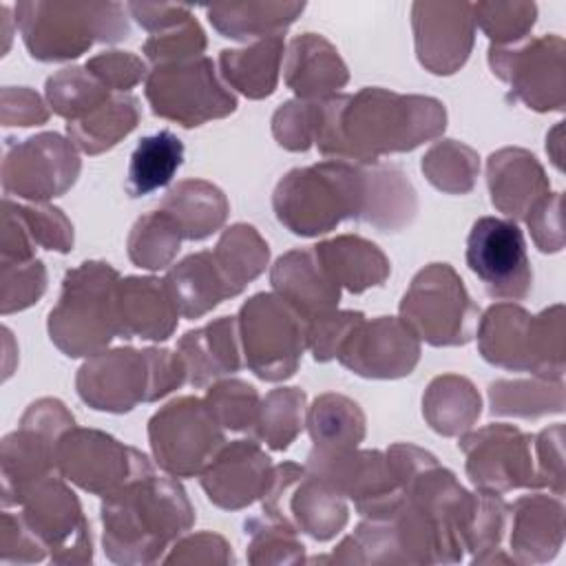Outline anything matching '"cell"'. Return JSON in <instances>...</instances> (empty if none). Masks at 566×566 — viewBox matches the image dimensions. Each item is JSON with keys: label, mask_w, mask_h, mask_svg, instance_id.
I'll list each match as a JSON object with an SVG mask.
<instances>
[{"label": "cell", "mask_w": 566, "mask_h": 566, "mask_svg": "<svg viewBox=\"0 0 566 566\" xmlns=\"http://www.w3.org/2000/svg\"><path fill=\"white\" fill-rule=\"evenodd\" d=\"M360 312H327L307 323V347L314 354V360L325 363L338 356L343 343L352 329L363 321Z\"/></svg>", "instance_id": "f907efd6"}, {"label": "cell", "mask_w": 566, "mask_h": 566, "mask_svg": "<svg viewBox=\"0 0 566 566\" xmlns=\"http://www.w3.org/2000/svg\"><path fill=\"white\" fill-rule=\"evenodd\" d=\"M486 179L491 203L511 219H524L548 192L539 161L522 148H502L489 157Z\"/></svg>", "instance_id": "cb8c5ba5"}, {"label": "cell", "mask_w": 566, "mask_h": 566, "mask_svg": "<svg viewBox=\"0 0 566 566\" xmlns=\"http://www.w3.org/2000/svg\"><path fill=\"white\" fill-rule=\"evenodd\" d=\"M192 522L184 489L157 475L146 458L119 489L104 495V551L117 564H150Z\"/></svg>", "instance_id": "7a4b0ae2"}, {"label": "cell", "mask_w": 566, "mask_h": 566, "mask_svg": "<svg viewBox=\"0 0 566 566\" xmlns=\"http://www.w3.org/2000/svg\"><path fill=\"white\" fill-rule=\"evenodd\" d=\"M179 316L199 318L239 292L226 279L212 252H197L177 263L164 279Z\"/></svg>", "instance_id": "f1b7e54d"}, {"label": "cell", "mask_w": 566, "mask_h": 566, "mask_svg": "<svg viewBox=\"0 0 566 566\" xmlns=\"http://www.w3.org/2000/svg\"><path fill=\"white\" fill-rule=\"evenodd\" d=\"M18 504H22V522L46 548H51L55 562L91 559L88 524L77 497L60 480L51 475L42 478L18 500Z\"/></svg>", "instance_id": "ac0fdd59"}, {"label": "cell", "mask_w": 566, "mask_h": 566, "mask_svg": "<svg viewBox=\"0 0 566 566\" xmlns=\"http://www.w3.org/2000/svg\"><path fill=\"white\" fill-rule=\"evenodd\" d=\"M181 239L177 221L168 212L155 210L135 221L128 237V256L139 268L159 270L172 261Z\"/></svg>", "instance_id": "b9f144b4"}, {"label": "cell", "mask_w": 566, "mask_h": 566, "mask_svg": "<svg viewBox=\"0 0 566 566\" xmlns=\"http://www.w3.org/2000/svg\"><path fill=\"white\" fill-rule=\"evenodd\" d=\"M46 97L53 111L69 122H77L104 104L108 88L88 69H64L46 82Z\"/></svg>", "instance_id": "7bdbcfd3"}, {"label": "cell", "mask_w": 566, "mask_h": 566, "mask_svg": "<svg viewBox=\"0 0 566 566\" xmlns=\"http://www.w3.org/2000/svg\"><path fill=\"white\" fill-rule=\"evenodd\" d=\"M347 69L336 49L316 33L298 35L290 42L285 84L298 99H325L345 86Z\"/></svg>", "instance_id": "83f0119b"}, {"label": "cell", "mask_w": 566, "mask_h": 566, "mask_svg": "<svg viewBox=\"0 0 566 566\" xmlns=\"http://www.w3.org/2000/svg\"><path fill=\"white\" fill-rule=\"evenodd\" d=\"M367 172V201L360 221L376 226L382 232H396L405 228L416 210V192L396 166L378 161L365 164Z\"/></svg>", "instance_id": "4dcf8cb0"}, {"label": "cell", "mask_w": 566, "mask_h": 566, "mask_svg": "<svg viewBox=\"0 0 566 566\" xmlns=\"http://www.w3.org/2000/svg\"><path fill=\"white\" fill-rule=\"evenodd\" d=\"M493 416L537 418L564 411V387L557 380H497L489 387Z\"/></svg>", "instance_id": "f35d334b"}, {"label": "cell", "mask_w": 566, "mask_h": 566, "mask_svg": "<svg viewBox=\"0 0 566 566\" xmlns=\"http://www.w3.org/2000/svg\"><path fill=\"white\" fill-rule=\"evenodd\" d=\"M305 9L301 2H248L210 7L208 18L219 33L234 40L245 38H272L281 35L285 27Z\"/></svg>", "instance_id": "74e56055"}, {"label": "cell", "mask_w": 566, "mask_h": 566, "mask_svg": "<svg viewBox=\"0 0 566 566\" xmlns=\"http://www.w3.org/2000/svg\"><path fill=\"white\" fill-rule=\"evenodd\" d=\"M336 358L343 367L365 378H400L416 367L420 343L402 318L380 316L369 323L363 318Z\"/></svg>", "instance_id": "ffe728a7"}, {"label": "cell", "mask_w": 566, "mask_h": 566, "mask_svg": "<svg viewBox=\"0 0 566 566\" xmlns=\"http://www.w3.org/2000/svg\"><path fill=\"white\" fill-rule=\"evenodd\" d=\"M416 51L431 73H455L473 44L471 4H413Z\"/></svg>", "instance_id": "44dd1931"}, {"label": "cell", "mask_w": 566, "mask_h": 566, "mask_svg": "<svg viewBox=\"0 0 566 566\" xmlns=\"http://www.w3.org/2000/svg\"><path fill=\"white\" fill-rule=\"evenodd\" d=\"M467 455V475L484 493L502 495L526 486L539 489L542 480L533 462V436L511 424H489L460 440Z\"/></svg>", "instance_id": "2e32d148"}, {"label": "cell", "mask_w": 566, "mask_h": 566, "mask_svg": "<svg viewBox=\"0 0 566 566\" xmlns=\"http://www.w3.org/2000/svg\"><path fill=\"white\" fill-rule=\"evenodd\" d=\"M473 22L497 44H515L528 33L535 22V4H471Z\"/></svg>", "instance_id": "bcb514c9"}, {"label": "cell", "mask_w": 566, "mask_h": 566, "mask_svg": "<svg viewBox=\"0 0 566 566\" xmlns=\"http://www.w3.org/2000/svg\"><path fill=\"white\" fill-rule=\"evenodd\" d=\"M467 265L491 298L522 301L531 292L526 241L513 219L480 217L467 239Z\"/></svg>", "instance_id": "5bb4252c"}, {"label": "cell", "mask_w": 566, "mask_h": 566, "mask_svg": "<svg viewBox=\"0 0 566 566\" xmlns=\"http://www.w3.org/2000/svg\"><path fill=\"white\" fill-rule=\"evenodd\" d=\"M139 119L137 99L133 95H113L86 117L66 124V133L77 148L88 155H97L113 148L126 137Z\"/></svg>", "instance_id": "8d00e7d4"}, {"label": "cell", "mask_w": 566, "mask_h": 566, "mask_svg": "<svg viewBox=\"0 0 566 566\" xmlns=\"http://www.w3.org/2000/svg\"><path fill=\"white\" fill-rule=\"evenodd\" d=\"M117 285L108 263L86 261L66 272L60 301L49 312L51 340L66 356H95L119 336Z\"/></svg>", "instance_id": "8992f818"}, {"label": "cell", "mask_w": 566, "mask_h": 566, "mask_svg": "<svg viewBox=\"0 0 566 566\" xmlns=\"http://www.w3.org/2000/svg\"><path fill=\"white\" fill-rule=\"evenodd\" d=\"M444 106L433 97L363 88L356 95L318 99L314 144L325 157L369 164L400 153L444 130Z\"/></svg>", "instance_id": "6da1fadb"}, {"label": "cell", "mask_w": 566, "mask_h": 566, "mask_svg": "<svg viewBox=\"0 0 566 566\" xmlns=\"http://www.w3.org/2000/svg\"><path fill=\"white\" fill-rule=\"evenodd\" d=\"M478 347L491 365L562 382L564 307L553 305L531 316L509 301L491 305L478 325Z\"/></svg>", "instance_id": "277c9868"}, {"label": "cell", "mask_w": 566, "mask_h": 566, "mask_svg": "<svg viewBox=\"0 0 566 566\" xmlns=\"http://www.w3.org/2000/svg\"><path fill=\"white\" fill-rule=\"evenodd\" d=\"M177 354L186 367V380L195 387H206L226 374H234L241 367L239 321L223 316L188 332L179 340Z\"/></svg>", "instance_id": "484cf974"}, {"label": "cell", "mask_w": 566, "mask_h": 566, "mask_svg": "<svg viewBox=\"0 0 566 566\" xmlns=\"http://www.w3.org/2000/svg\"><path fill=\"white\" fill-rule=\"evenodd\" d=\"M161 210L177 221L184 239L201 241L223 226L228 201L217 186L201 179H188L166 195Z\"/></svg>", "instance_id": "1f68e13d"}, {"label": "cell", "mask_w": 566, "mask_h": 566, "mask_svg": "<svg viewBox=\"0 0 566 566\" xmlns=\"http://www.w3.org/2000/svg\"><path fill=\"white\" fill-rule=\"evenodd\" d=\"M307 429L314 449L347 451L356 449L365 436V416L360 407L338 394H323L307 413Z\"/></svg>", "instance_id": "d590c367"}, {"label": "cell", "mask_w": 566, "mask_h": 566, "mask_svg": "<svg viewBox=\"0 0 566 566\" xmlns=\"http://www.w3.org/2000/svg\"><path fill=\"white\" fill-rule=\"evenodd\" d=\"M46 272L40 261H15V279L2 274V312L24 310L44 292Z\"/></svg>", "instance_id": "f5cc1de1"}, {"label": "cell", "mask_w": 566, "mask_h": 566, "mask_svg": "<svg viewBox=\"0 0 566 566\" xmlns=\"http://www.w3.org/2000/svg\"><path fill=\"white\" fill-rule=\"evenodd\" d=\"M86 69L108 88H117V91H126L133 84H137L144 73L146 66L139 57H135L133 53H124V51H106L99 53L95 57H91L86 62Z\"/></svg>", "instance_id": "db71d44e"}, {"label": "cell", "mask_w": 566, "mask_h": 566, "mask_svg": "<svg viewBox=\"0 0 566 566\" xmlns=\"http://www.w3.org/2000/svg\"><path fill=\"white\" fill-rule=\"evenodd\" d=\"M489 64L509 82L515 99L535 111L564 108V40L544 35L506 46L491 44Z\"/></svg>", "instance_id": "9a60e30c"}, {"label": "cell", "mask_w": 566, "mask_h": 566, "mask_svg": "<svg viewBox=\"0 0 566 566\" xmlns=\"http://www.w3.org/2000/svg\"><path fill=\"white\" fill-rule=\"evenodd\" d=\"M184 161V144L170 130H159L144 137L128 164L126 192L130 197H144L164 188Z\"/></svg>", "instance_id": "836d02e7"}, {"label": "cell", "mask_w": 566, "mask_h": 566, "mask_svg": "<svg viewBox=\"0 0 566 566\" xmlns=\"http://www.w3.org/2000/svg\"><path fill=\"white\" fill-rule=\"evenodd\" d=\"M24 44L44 62L82 55L95 40L117 42L128 35L122 4L27 2L15 7Z\"/></svg>", "instance_id": "52a82bcc"}, {"label": "cell", "mask_w": 566, "mask_h": 566, "mask_svg": "<svg viewBox=\"0 0 566 566\" xmlns=\"http://www.w3.org/2000/svg\"><path fill=\"white\" fill-rule=\"evenodd\" d=\"M283 57V38L272 35L254 42L248 49L221 51L219 66L221 75L230 86L241 91L252 99L268 97L279 77V66Z\"/></svg>", "instance_id": "d6a6232c"}, {"label": "cell", "mask_w": 566, "mask_h": 566, "mask_svg": "<svg viewBox=\"0 0 566 566\" xmlns=\"http://www.w3.org/2000/svg\"><path fill=\"white\" fill-rule=\"evenodd\" d=\"M203 49H206V38L197 20H192V15H188L186 20L164 31L153 33V38H148L144 44V53L157 66L201 57Z\"/></svg>", "instance_id": "7dc6e473"}, {"label": "cell", "mask_w": 566, "mask_h": 566, "mask_svg": "<svg viewBox=\"0 0 566 566\" xmlns=\"http://www.w3.org/2000/svg\"><path fill=\"white\" fill-rule=\"evenodd\" d=\"M422 413L433 431L458 436L480 416V396L462 376H438L422 398Z\"/></svg>", "instance_id": "e575fe53"}, {"label": "cell", "mask_w": 566, "mask_h": 566, "mask_svg": "<svg viewBox=\"0 0 566 566\" xmlns=\"http://www.w3.org/2000/svg\"><path fill=\"white\" fill-rule=\"evenodd\" d=\"M144 460V453L108 433L75 427L60 438L55 451L60 473L95 495H108L119 489Z\"/></svg>", "instance_id": "e0dca14e"}, {"label": "cell", "mask_w": 566, "mask_h": 566, "mask_svg": "<svg viewBox=\"0 0 566 566\" xmlns=\"http://www.w3.org/2000/svg\"><path fill=\"white\" fill-rule=\"evenodd\" d=\"M422 172L444 192H469L478 175V155L453 139L436 144L422 157Z\"/></svg>", "instance_id": "ee69618b"}, {"label": "cell", "mask_w": 566, "mask_h": 566, "mask_svg": "<svg viewBox=\"0 0 566 566\" xmlns=\"http://www.w3.org/2000/svg\"><path fill=\"white\" fill-rule=\"evenodd\" d=\"M400 318L429 345H464L473 338L478 307L451 265L431 263L413 276L405 292Z\"/></svg>", "instance_id": "ba28073f"}, {"label": "cell", "mask_w": 566, "mask_h": 566, "mask_svg": "<svg viewBox=\"0 0 566 566\" xmlns=\"http://www.w3.org/2000/svg\"><path fill=\"white\" fill-rule=\"evenodd\" d=\"M276 142L287 150H307L318 130V99H294L283 104L272 119Z\"/></svg>", "instance_id": "681fc988"}, {"label": "cell", "mask_w": 566, "mask_h": 566, "mask_svg": "<svg viewBox=\"0 0 566 566\" xmlns=\"http://www.w3.org/2000/svg\"><path fill=\"white\" fill-rule=\"evenodd\" d=\"M11 208L22 221V226L27 228L33 243H40L46 250H57V252L71 250L73 228L57 208H22L13 203Z\"/></svg>", "instance_id": "816d5d0a"}, {"label": "cell", "mask_w": 566, "mask_h": 566, "mask_svg": "<svg viewBox=\"0 0 566 566\" xmlns=\"http://www.w3.org/2000/svg\"><path fill=\"white\" fill-rule=\"evenodd\" d=\"M314 252L327 274L354 294L374 285H382L391 272L389 261L378 250V245L360 237L345 234L332 241H323L314 245Z\"/></svg>", "instance_id": "f546056e"}, {"label": "cell", "mask_w": 566, "mask_h": 566, "mask_svg": "<svg viewBox=\"0 0 566 566\" xmlns=\"http://www.w3.org/2000/svg\"><path fill=\"white\" fill-rule=\"evenodd\" d=\"M212 254L232 287L241 292L245 283H250L265 270L270 250L252 226L237 223L223 232Z\"/></svg>", "instance_id": "ab89813d"}, {"label": "cell", "mask_w": 566, "mask_h": 566, "mask_svg": "<svg viewBox=\"0 0 566 566\" xmlns=\"http://www.w3.org/2000/svg\"><path fill=\"white\" fill-rule=\"evenodd\" d=\"M73 427V416L60 400H38L24 413L20 429L2 442V500H18L55 467L60 438Z\"/></svg>", "instance_id": "4fadbf2b"}, {"label": "cell", "mask_w": 566, "mask_h": 566, "mask_svg": "<svg viewBox=\"0 0 566 566\" xmlns=\"http://www.w3.org/2000/svg\"><path fill=\"white\" fill-rule=\"evenodd\" d=\"M155 462L172 478L201 475L226 444L223 427L201 398L184 396L148 422Z\"/></svg>", "instance_id": "9c48e42d"}, {"label": "cell", "mask_w": 566, "mask_h": 566, "mask_svg": "<svg viewBox=\"0 0 566 566\" xmlns=\"http://www.w3.org/2000/svg\"><path fill=\"white\" fill-rule=\"evenodd\" d=\"M365 201V164L345 159L290 170L272 199L276 219L301 237L329 232L343 219H363Z\"/></svg>", "instance_id": "3957f363"}, {"label": "cell", "mask_w": 566, "mask_h": 566, "mask_svg": "<svg viewBox=\"0 0 566 566\" xmlns=\"http://www.w3.org/2000/svg\"><path fill=\"white\" fill-rule=\"evenodd\" d=\"M245 365L263 380L294 376L307 347V323L276 294H256L239 312Z\"/></svg>", "instance_id": "30bf717a"}, {"label": "cell", "mask_w": 566, "mask_h": 566, "mask_svg": "<svg viewBox=\"0 0 566 566\" xmlns=\"http://www.w3.org/2000/svg\"><path fill=\"white\" fill-rule=\"evenodd\" d=\"M303 411L305 394L301 389H274L261 402L259 416L250 431L274 451H285L303 429Z\"/></svg>", "instance_id": "60d3db41"}, {"label": "cell", "mask_w": 566, "mask_h": 566, "mask_svg": "<svg viewBox=\"0 0 566 566\" xmlns=\"http://www.w3.org/2000/svg\"><path fill=\"white\" fill-rule=\"evenodd\" d=\"M276 296L294 307L305 323L334 312L340 298V285L327 274L314 248L283 254L270 274Z\"/></svg>", "instance_id": "603a6c76"}, {"label": "cell", "mask_w": 566, "mask_h": 566, "mask_svg": "<svg viewBox=\"0 0 566 566\" xmlns=\"http://www.w3.org/2000/svg\"><path fill=\"white\" fill-rule=\"evenodd\" d=\"M509 513L513 520V562L537 564L553 559L564 539V509L559 497L526 495L509 506Z\"/></svg>", "instance_id": "4316f807"}, {"label": "cell", "mask_w": 566, "mask_h": 566, "mask_svg": "<svg viewBox=\"0 0 566 566\" xmlns=\"http://www.w3.org/2000/svg\"><path fill=\"white\" fill-rule=\"evenodd\" d=\"M533 241L542 252H559L562 250V195L546 192L524 217Z\"/></svg>", "instance_id": "11a10c76"}, {"label": "cell", "mask_w": 566, "mask_h": 566, "mask_svg": "<svg viewBox=\"0 0 566 566\" xmlns=\"http://www.w3.org/2000/svg\"><path fill=\"white\" fill-rule=\"evenodd\" d=\"M245 531L252 535L250 555L252 564L263 562H303V544L294 539V528L268 520L261 524L259 520L245 522Z\"/></svg>", "instance_id": "c3c4849f"}, {"label": "cell", "mask_w": 566, "mask_h": 566, "mask_svg": "<svg viewBox=\"0 0 566 566\" xmlns=\"http://www.w3.org/2000/svg\"><path fill=\"white\" fill-rule=\"evenodd\" d=\"M263 513L268 520L303 531L314 539H332L347 524L343 495L305 467L283 462L272 471L263 493Z\"/></svg>", "instance_id": "7c38bea8"}, {"label": "cell", "mask_w": 566, "mask_h": 566, "mask_svg": "<svg viewBox=\"0 0 566 566\" xmlns=\"http://www.w3.org/2000/svg\"><path fill=\"white\" fill-rule=\"evenodd\" d=\"M80 172L71 142L42 133L7 150L2 161L4 192L44 201L66 192Z\"/></svg>", "instance_id": "d6986e66"}, {"label": "cell", "mask_w": 566, "mask_h": 566, "mask_svg": "<svg viewBox=\"0 0 566 566\" xmlns=\"http://www.w3.org/2000/svg\"><path fill=\"white\" fill-rule=\"evenodd\" d=\"M119 336L166 340L177 325L175 301L159 279L128 276L117 285Z\"/></svg>", "instance_id": "d4e9b609"}, {"label": "cell", "mask_w": 566, "mask_h": 566, "mask_svg": "<svg viewBox=\"0 0 566 566\" xmlns=\"http://www.w3.org/2000/svg\"><path fill=\"white\" fill-rule=\"evenodd\" d=\"M272 462L252 440L223 444L217 458L201 473V486L208 500L221 509H243L270 486Z\"/></svg>", "instance_id": "7402d4cb"}, {"label": "cell", "mask_w": 566, "mask_h": 566, "mask_svg": "<svg viewBox=\"0 0 566 566\" xmlns=\"http://www.w3.org/2000/svg\"><path fill=\"white\" fill-rule=\"evenodd\" d=\"M186 380L179 354L166 349L99 352L77 371L80 398L99 411L124 413L137 402H153Z\"/></svg>", "instance_id": "5b68a950"}, {"label": "cell", "mask_w": 566, "mask_h": 566, "mask_svg": "<svg viewBox=\"0 0 566 566\" xmlns=\"http://www.w3.org/2000/svg\"><path fill=\"white\" fill-rule=\"evenodd\" d=\"M562 436L564 427L555 424L544 429L537 438H533V447L537 449V473L542 486L555 491V495L564 493V453H562Z\"/></svg>", "instance_id": "9f6ffc18"}, {"label": "cell", "mask_w": 566, "mask_h": 566, "mask_svg": "<svg viewBox=\"0 0 566 566\" xmlns=\"http://www.w3.org/2000/svg\"><path fill=\"white\" fill-rule=\"evenodd\" d=\"M206 405L223 429L248 431L259 416V394L243 380H223L208 389Z\"/></svg>", "instance_id": "f6af8a7d"}, {"label": "cell", "mask_w": 566, "mask_h": 566, "mask_svg": "<svg viewBox=\"0 0 566 566\" xmlns=\"http://www.w3.org/2000/svg\"><path fill=\"white\" fill-rule=\"evenodd\" d=\"M146 97L155 115L186 128L226 117L237 108L234 95L219 84L212 60L203 55L155 66L146 80Z\"/></svg>", "instance_id": "8fae6325"}]
</instances>
